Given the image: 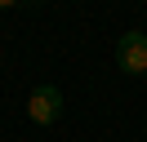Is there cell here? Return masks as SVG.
<instances>
[{"label": "cell", "mask_w": 147, "mask_h": 142, "mask_svg": "<svg viewBox=\"0 0 147 142\" xmlns=\"http://www.w3.org/2000/svg\"><path fill=\"white\" fill-rule=\"evenodd\" d=\"M116 62L125 76H147V31H125L116 40Z\"/></svg>", "instance_id": "obj_1"}, {"label": "cell", "mask_w": 147, "mask_h": 142, "mask_svg": "<svg viewBox=\"0 0 147 142\" xmlns=\"http://www.w3.org/2000/svg\"><path fill=\"white\" fill-rule=\"evenodd\" d=\"M27 115L36 124H58V115H63V89L58 84H36L27 98Z\"/></svg>", "instance_id": "obj_2"}]
</instances>
